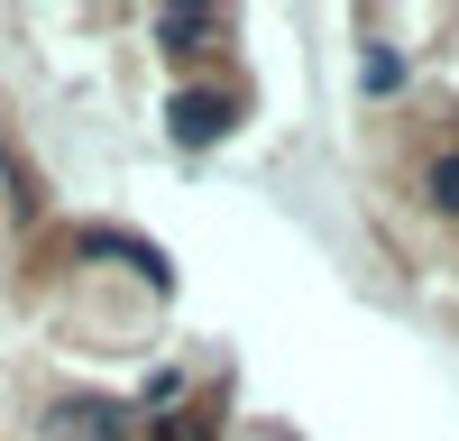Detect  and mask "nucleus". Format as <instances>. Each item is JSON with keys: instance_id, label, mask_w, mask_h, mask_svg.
I'll list each match as a JSON object with an SVG mask.
<instances>
[{"instance_id": "5", "label": "nucleus", "mask_w": 459, "mask_h": 441, "mask_svg": "<svg viewBox=\"0 0 459 441\" xmlns=\"http://www.w3.org/2000/svg\"><path fill=\"white\" fill-rule=\"evenodd\" d=\"M395 83H404V65H395L386 47H368V92H395Z\"/></svg>"}, {"instance_id": "4", "label": "nucleus", "mask_w": 459, "mask_h": 441, "mask_svg": "<svg viewBox=\"0 0 459 441\" xmlns=\"http://www.w3.org/2000/svg\"><path fill=\"white\" fill-rule=\"evenodd\" d=\"M423 194H432V212H441V220H459V147H450V157H432Z\"/></svg>"}, {"instance_id": "6", "label": "nucleus", "mask_w": 459, "mask_h": 441, "mask_svg": "<svg viewBox=\"0 0 459 441\" xmlns=\"http://www.w3.org/2000/svg\"><path fill=\"white\" fill-rule=\"evenodd\" d=\"M157 441H212V432H203V423H184V414H175V423H166Z\"/></svg>"}, {"instance_id": "3", "label": "nucleus", "mask_w": 459, "mask_h": 441, "mask_svg": "<svg viewBox=\"0 0 459 441\" xmlns=\"http://www.w3.org/2000/svg\"><path fill=\"white\" fill-rule=\"evenodd\" d=\"M157 37H166L175 56H194V47H212V37H221V19H212V10H166Z\"/></svg>"}, {"instance_id": "2", "label": "nucleus", "mask_w": 459, "mask_h": 441, "mask_svg": "<svg viewBox=\"0 0 459 441\" xmlns=\"http://www.w3.org/2000/svg\"><path fill=\"white\" fill-rule=\"evenodd\" d=\"M166 129H175V147H212V138L230 129V101H221L212 83H194V92H175V110H166Z\"/></svg>"}, {"instance_id": "1", "label": "nucleus", "mask_w": 459, "mask_h": 441, "mask_svg": "<svg viewBox=\"0 0 459 441\" xmlns=\"http://www.w3.org/2000/svg\"><path fill=\"white\" fill-rule=\"evenodd\" d=\"M129 404H110V395H74V404H56V432L65 441H129Z\"/></svg>"}]
</instances>
